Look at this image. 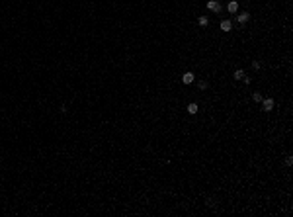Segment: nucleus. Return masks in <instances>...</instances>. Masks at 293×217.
<instances>
[{"instance_id": "obj_1", "label": "nucleus", "mask_w": 293, "mask_h": 217, "mask_svg": "<svg viewBox=\"0 0 293 217\" xmlns=\"http://www.w3.org/2000/svg\"><path fill=\"white\" fill-rule=\"evenodd\" d=\"M274 100L272 98H262V108H264V112H272L274 110Z\"/></svg>"}, {"instance_id": "obj_2", "label": "nucleus", "mask_w": 293, "mask_h": 217, "mask_svg": "<svg viewBox=\"0 0 293 217\" xmlns=\"http://www.w3.org/2000/svg\"><path fill=\"white\" fill-rule=\"evenodd\" d=\"M207 8L211 12H221V2L219 0H207Z\"/></svg>"}, {"instance_id": "obj_3", "label": "nucleus", "mask_w": 293, "mask_h": 217, "mask_svg": "<svg viewBox=\"0 0 293 217\" xmlns=\"http://www.w3.org/2000/svg\"><path fill=\"white\" fill-rule=\"evenodd\" d=\"M195 80V76H194V72H184V75H182V82H184V84H191V82Z\"/></svg>"}, {"instance_id": "obj_4", "label": "nucleus", "mask_w": 293, "mask_h": 217, "mask_svg": "<svg viewBox=\"0 0 293 217\" xmlns=\"http://www.w3.org/2000/svg\"><path fill=\"white\" fill-rule=\"evenodd\" d=\"M248 20H250V14H248V12H240V14L237 16V22H238V24H242V26L248 24Z\"/></svg>"}, {"instance_id": "obj_5", "label": "nucleus", "mask_w": 293, "mask_h": 217, "mask_svg": "<svg viewBox=\"0 0 293 217\" xmlns=\"http://www.w3.org/2000/svg\"><path fill=\"white\" fill-rule=\"evenodd\" d=\"M227 10L231 12V14H237V12H238V2H237V0H231V2L227 4Z\"/></svg>"}, {"instance_id": "obj_6", "label": "nucleus", "mask_w": 293, "mask_h": 217, "mask_svg": "<svg viewBox=\"0 0 293 217\" xmlns=\"http://www.w3.org/2000/svg\"><path fill=\"white\" fill-rule=\"evenodd\" d=\"M233 29V22L231 20H223L221 22V31H231Z\"/></svg>"}, {"instance_id": "obj_7", "label": "nucleus", "mask_w": 293, "mask_h": 217, "mask_svg": "<svg viewBox=\"0 0 293 217\" xmlns=\"http://www.w3.org/2000/svg\"><path fill=\"white\" fill-rule=\"evenodd\" d=\"M197 104H194V102H191V104H188V113H190V115H195V113H197Z\"/></svg>"}, {"instance_id": "obj_8", "label": "nucleus", "mask_w": 293, "mask_h": 217, "mask_svg": "<svg viewBox=\"0 0 293 217\" xmlns=\"http://www.w3.org/2000/svg\"><path fill=\"white\" fill-rule=\"evenodd\" d=\"M242 76H244V71H242V69H237V71L233 72V78H235V80H242Z\"/></svg>"}, {"instance_id": "obj_9", "label": "nucleus", "mask_w": 293, "mask_h": 217, "mask_svg": "<svg viewBox=\"0 0 293 217\" xmlns=\"http://www.w3.org/2000/svg\"><path fill=\"white\" fill-rule=\"evenodd\" d=\"M197 24H199L201 28H207V26H209V20L205 18V16H199V18H197Z\"/></svg>"}, {"instance_id": "obj_10", "label": "nucleus", "mask_w": 293, "mask_h": 217, "mask_svg": "<svg viewBox=\"0 0 293 217\" xmlns=\"http://www.w3.org/2000/svg\"><path fill=\"white\" fill-rule=\"evenodd\" d=\"M252 100H254V102H262V94L260 92H254V94H252Z\"/></svg>"}, {"instance_id": "obj_11", "label": "nucleus", "mask_w": 293, "mask_h": 217, "mask_svg": "<svg viewBox=\"0 0 293 217\" xmlns=\"http://www.w3.org/2000/svg\"><path fill=\"white\" fill-rule=\"evenodd\" d=\"M285 164H287V166H291V164H293V156H291V155L285 156Z\"/></svg>"}, {"instance_id": "obj_12", "label": "nucleus", "mask_w": 293, "mask_h": 217, "mask_svg": "<svg viewBox=\"0 0 293 217\" xmlns=\"http://www.w3.org/2000/svg\"><path fill=\"white\" fill-rule=\"evenodd\" d=\"M197 86H199L201 90H207V88H209V84H207V82H205V80H201V82H199V84H197Z\"/></svg>"}, {"instance_id": "obj_13", "label": "nucleus", "mask_w": 293, "mask_h": 217, "mask_svg": "<svg viewBox=\"0 0 293 217\" xmlns=\"http://www.w3.org/2000/svg\"><path fill=\"white\" fill-rule=\"evenodd\" d=\"M252 69H254V71H258V69H260V61H254V63H252Z\"/></svg>"}, {"instance_id": "obj_14", "label": "nucleus", "mask_w": 293, "mask_h": 217, "mask_svg": "<svg viewBox=\"0 0 293 217\" xmlns=\"http://www.w3.org/2000/svg\"><path fill=\"white\" fill-rule=\"evenodd\" d=\"M250 80H252L250 76H242V82H244V84H250Z\"/></svg>"}]
</instances>
